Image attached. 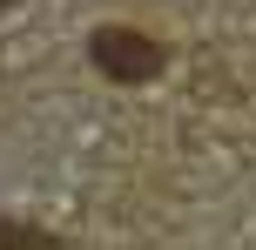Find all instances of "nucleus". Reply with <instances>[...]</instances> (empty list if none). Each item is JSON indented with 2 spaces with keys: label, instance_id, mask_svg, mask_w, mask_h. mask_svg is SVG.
<instances>
[{
  "label": "nucleus",
  "instance_id": "obj_1",
  "mask_svg": "<svg viewBox=\"0 0 256 250\" xmlns=\"http://www.w3.org/2000/svg\"><path fill=\"white\" fill-rule=\"evenodd\" d=\"M94 68H102L108 81H148L155 68H162V48H155L148 34H135V27H102V34L88 41Z\"/></svg>",
  "mask_w": 256,
  "mask_h": 250
},
{
  "label": "nucleus",
  "instance_id": "obj_2",
  "mask_svg": "<svg viewBox=\"0 0 256 250\" xmlns=\"http://www.w3.org/2000/svg\"><path fill=\"white\" fill-rule=\"evenodd\" d=\"M0 7H14V0H0Z\"/></svg>",
  "mask_w": 256,
  "mask_h": 250
}]
</instances>
